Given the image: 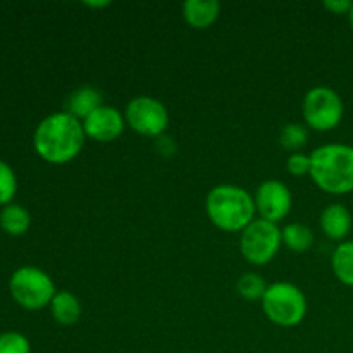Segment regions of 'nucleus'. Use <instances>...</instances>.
<instances>
[{
    "label": "nucleus",
    "mask_w": 353,
    "mask_h": 353,
    "mask_svg": "<svg viewBox=\"0 0 353 353\" xmlns=\"http://www.w3.org/2000/svg\"><path fill=\"white\" fill-rule=\"evenodd\" d=\"M85 141L83 123L64 110L41 119L33 133V148L38 157L54 165L74 161L81 154Z\"/></svg>",
    "instance_id": "f257e3e1"
},
{
    "label": "nucleus",
    "mask_w": 353,
    "mask_h": 353,
    "mask_svg": "<svg viewBox=\"0 0 353 353\" xmlns=\"http://www.w3.org/2000/svg\"><path fill=\"white\" fill-rule=\"evenodd\" d=\"M205 212L210 223L228 233H241L255 221L254 196L236 185L214 186L205 199Z\"/></svg>",
    "instance_id": "f03ea898"
},
{
    "label": "nucleus",
    "mask_w": 353,
    "mask_h": 353,
    "mask_svg": "<svg viewBox=\"0 0 353 353\" xmlns=\"http://www.w3.org/2000/svg\"><path fill=\"white\" fill-rule=\"evenodd\" d=\"M310 178L323 192L331 195H345L353 192L352 145H321L310 154Z\"/></svg>",
    "instance_id": "7ed1b4c3"
},
{
    "label": "nucleus",
    "mask_w": 353,
    "mask_h": 353,
    "mask_svg": "<svg viewBox=\"0 0 353 353\" xmlns=\"http://www.w3.org/2000/svg\"><path fill=\"white\" fill-rule=\"evenodd\" d=\"M262 310L271 323L293 327L307 316V299L302 290L288 281L272 283L262 296Z\"/></svg>",
    "instance_id": "20e7f679"
},
{
    "label": "nucleus",
    "mask_w": 353,
    "mask_h": 353,
    "mask_svg": "<svg viewBox=\"0 0 353 353\" xmlns=\"http://www.w3.org/2000/svg\"><path fill=\"white\" fill-rule=\"evenodd\" d=\"M9 292L19 307L26 310H40L50 305L57 288L50 276L40 268L23 265L10 276Z\"/></svg>",
    "instance_id": "39448f33"
},
{
    "label": "nucleus",
    "mask_w": 353,
    "mask_h": 353,
    "mask_svg": "<svg viewBox=\"0 0 353 353\" xmlns=\"http://www.w3.org/2000/svg\"><path fill=\"white\" fill-rule=\"evenodd\" d=\"M302 112L309 128L316 131H331L340 126L345 105L336 90L330 86H314L303 97Z\"/></svg>",
    "instance_id": "423d86ee"
},
{
    "label": "nucleus",
    "mask_w": 353,
    "mask_h": 353,
    "mask_svg": "<svg viewBox=\"0 0 353 353\" xmlns=\"http://www.w3.org/2000/svg\"><path fill=\"white\" fill-rule=\"evenodd\" d=\"M281 230L278 224L255 219L248 224L240 236V252L252 265H265L278 255L281 248Z\"/></svg>",
    "instance_id": "0eeeda50"
},
{
    "label": "nucleus",
    "mask_w": 353,
    "mask_h": 353,
    "mask_svg": "<svg viewBox=\"0 0 353 353\" xmlns=\"http://www.w3.org/2000/svg\"><path fill=\"white\" fill-rule=\"evenodd\" d=\"M126 124L147 138H161L169 126V112L161 100L148 95L134 97L124 110Z\"/></svg>",
    "instance_id": "6e6552de"
},
{
    "label": "nucleus",
    "mask_w": 353,
    "mask_h": 353,
    "mask_svg": "<svg viewBox=\"0 0 353 353\" xmlns=\"http://www.w3.org/2000/svg\"><path fill=\"white\" fill-rule=\"evenodd\" d=\"M255 209L261 219L269 223H279L292 212L293 199L288 186L278 179H265L261 183L254 195Z\"/></svg>",
    "instance_id": "1a4fd4ad"
},
{
    "label": "nucleus",
    "mask_w": 353,
    "mask_h": 353,
    "mask_svg": "<svg viewBox=\"0 0 353 353\" xmlns=\"http://www.w3.org/2000/svg\"><path fill=\"white\" fill-rule=\"evenodd\" d=\"M126 119L123 112L112 105H102L90 114L83 121L86 138L100 141V143H109V141L117 140L123 134Z\"/></svg>",
    "instance_id": "9d476101"
},
{
    "label": "nucleus",
    "mask_w": 353,
    "mask_h": 353,
    "mask_svg": "<svg viewBox=\"0 0 353 353\" xmlns=\"http://www.w3.org/2000/svg\"><path fill=\"white\" fill-rule=\"evenodd\" d=\"M103 105V95L95 86H79L74 92L69 93L64 103V112L76 117L78 121H85L92 112Z\"/></svg>",
    "instance_id": "9b49d317"
},
{
    "label": "nucleus",
    "mask_w": 353,
    "mask_h": 353,
    "mask_svg": "<svg viewBox=\"0 0 353 353\" xmlns=\"http://www.w3.org/2000/svg\"><path fill=\"white\" fill-rule=\"evenodd\" d=\"M321 230L327 238L343 241L352 231V214L343 203H331L321 212Z\"/></svg>",
    "instance_id": "f8f14e48"
},
{
    "label": "nucleus",
    "mask_w": 353,
    "mask_h": 353,
    "mask_svg": "<svg viewBox=\"0 0 353 353\" xmlns=\"http://www.w3.org/2000/svg\"><path fill=\"white\" fill-rule=\"evenodd\" d=\"M221 3L217 0H186L183 3V17L188 26L195 30H207L217 21Z\"/></svg>",
    "instance_id": "ddd939ff"
},
{
    "label": "nucleus",
    "mask_w": 353,
    "mask_h": 353,
    "mask_svg": "<svg viewBox=\"0 0 353 353\" xmlns=\"http://www.w3.org/2000/svg\"><path fill=\"white\" fill-rule=\"evenodd\" d=\"M50 312L55 323L62 324V326H72L81 319L83 307L78 296L74 293L62 290V292L55 293V296L50 302Z\"/></svg>",
    "instance_id": "4468645a"
},
{
    "label": "nucleus",
    "mask_w": 353,
    "mask_h": 353,
    "mask_svg": "<svg viewBox=\"0 0 353 353\" xmlns=\"http://www.w3.org/2000/svg\"><path fill=\"white\" fill-rule=\"evenodd\" d=\"M31 226V216L19 203H9L0 210V228L10 236H23Z\"/></svg>",
    "instance_id": "2eb2a0df"
},
{
    "label": "nucleus",
    "mask_w": 353,
    "mask_h": 353,
    "mask_svg": "<svg viewBox=\"0 0 353 353\" xmlns=\"http://www.w3.org/2000/svg\"><path fill=\"white\" fill-rule=\"evenodd\" d=\"M283 245L295 254H305L314 245V231L300 223H292L281 230Z\"/></svg>",
    "instance_id": "dca6fc26"
},
{
    "label": "nucleus",
    "mask_w": 353,
    "mask_h": 353,
    "mask_svg": "<svg viewBox=\"0 0 353 353\" xmlns=\"http://www.w3.org/2000/svg\"><path fill=\"white\" fill-rule=\"evenodd\" d=\"M331 268L340 283L353 286V241H341L333 252Z\"/></svg>",
    "instance_id": "f3484780"
},
{
    "label": "nucleus",
    "mask_w": 353,
    "mask_h": 353,
    "mask_svg": "<svg viewBox=\"0 0 353 353\" xmlns=\"http://www.w3.org/2000/svg\"><path fill=\"white\" fill-rule=\"evenodd\" d=\"M309 141V131L305 126L299 123H290L286 126L281 128V133H279V143L285 150L296 154V152L302 150L303 147Z\"/></svg>",
    "instance_id": "a211bd4d"
},
{
    "label": "nucleus",
    "mask_w": 353,
    "mask_h": 353,
    "mask_svg": "<svg viewBox=\"0 0 353 353\" xmlns=\"http://www.w3.org/2000/svg\"><path fill=\"white\" fill-rule=\"evenodd\" d=\"M268 286L269 285L264 281V278H261L257 272H245V274L240 276V279L236 283V290L241 299L250 300V302L262 300Z\"/></svg>",
    "instance_id": "6ab92c4d"
},
{
    "label": "nucleus",
    "mask_w": 353,
    "mask_h": 353,
    "mask_svg": "<svg viewBox=\"0 0 353 353\" xmlns=\"http://www.w3.org/2000/svg\"><path fill=\"white\" fill-rule=\"evenodd\" d=\"M17 193V176L6 161H0V207L12 203Z\"/></svg>",
    "instance_id": "aec40b11"
},
{
    "label": "nucleus",
    "mask_w": 353,
    "mask_h": 353,
    "mask_svg": "<svg viewBox=\"0 0 353 353\" xmlns=\"http://www.w3.org/2000/svg\"><path fill=\"white\" fill-rule=\"evenodd\" d=\"M0 353H31L30 340L17 331H6L0 334Z\"/></svg>",
    "instance_id": "412c9836"
},
{
    "label": "nucleus",
    "mask_w": 353,
    "mask_h": 353,
    "mask_svg": "<svg viewBox=\"0 0 353 353\" xmlns=\"http://www.w3.org/2000/svg\"><path fill=\"white\" fill-rule=\"evenodd\" d=\"M310 155L302 154V152H296V154H290L288 159H286V171L292 176H310Z\"/></svg>",
    "instance_id": "4be33fe9"
},
{
    "label": "nucleus",
    "mask_w": 353,
    "mask_h": 353,
    "mask_svg": "<svg viewBox=\"0 0 353 353\" xmlns=\"http://www.w3.org/2000/svg\"><path fill=\"white\" fill-rule=\"evenodd\" d=\"M352 7L353 2H350V0H326L324 2V9H327L333 14H338V16H341V14H350Z\"/></svg>",
    "instance_id": "5701e85b"
},
{
    "label": "nucleus",
    "mask_w": 353,
    "mask_h": 353,
    "mask_svg": "<svg viewBox=\"0 0 353 353\" xmlns=\"http://www.w3.org/2000/svg\"><path fill=\"white\" fill-rule=\"evenodd\" d=\"M110 2H86V6L90 7H107Z\"/></svg>",
    "instance_id": "b1692460"
},
{
    "label": "nucleus",
    "mask_w": 353,
    "mask_h": 353,
    "mask_svg": "<svg viewBox=\"0 0 353 353\" xmlns=\"http://www.w3.org/2000/svg\"><path fill=\"white\" fill-rule=\"evenodd\" d=\"M348 19H350V26H352V30H353V7H352L350 14H348Z\"/></svg>",
    "instance_id": "393cba45"
}]
</instances>
